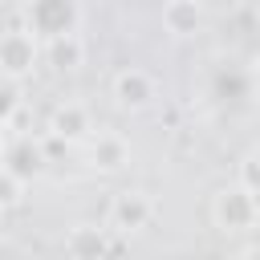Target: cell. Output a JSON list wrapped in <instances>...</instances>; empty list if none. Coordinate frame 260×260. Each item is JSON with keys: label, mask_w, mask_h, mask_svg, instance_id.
<instances>
[{"label": "cell", "mask_w": 260, "mask_h": 260, "mask_svg": "<svg viewBox=\"0 0 260 260\" xmlns=\"http://www.w3.org/2000/svg\"><path fill=\"white\" fill-rule=\"evenodd\" d=\"M150 219H154V199H150L146 191H122V195H114V203H110V223H114L118 232H142Z\"/></svg>", "instance_id": "6"}, {"label": "cell", "mask_w": 260, "mask_h": 260, "mask_svg": "<svg viewBox=\"0 0 260 260\" xmlns=\"http://www.w3.org/2000/svg\"><path fill=\"white\" fill-rule=\"evenodd\" d=\"M248 69H252V85H256V98H260V61H256V65H248Z\"/></svg>", "instance_id": "16"}, {"label": "cell", "mask_w": 260, "mask_h": 260, "mask_svg": "<svg viewBox=\"0 0 260 260\" xmlns=\"http://www.w3.org/2000/svg\"><path fill=\"white\" fill-rule=\"evenodd\" d=\"M244 260H260V248H252V252H248V256H244Z\"/></svg>", "instance_id": "17"}, {"label": "cell", "mask_w": 260, "mask_h": 260, "mask_svg": "<svg viewBox=\"0 0 260 260\" xmlns=\"http://www.w3.org/2000/svg\"><path fill=\"white\" fill-rule=\"evenodd\" d=\"M93 130V122H89V110L81 106V102H61L57 110H53V118H49V134H57V138H65V142H77V138H85Z\"/></svg>", "instance_id": "8"}, {"label": "cell", "mask_w": 260, "mask_h": 260, "mask_svg": "<svg viewBox=\"0 0 260 260\" xmlns=\"http://www.w3.org/2000/svg\"><path fill=\"white\" fill-rule=\"evenodd\" d=\"M12 179H20V183H28L32 175H41V167H45V154H41V142H32V138H16L8 150H4V162H0Z\"/></svg>", "instance_id": "7"}, {"label": "cell", "mask_w": 260, "mask_h": 260, "mask_svg": "<svg viewBox=\"0 0 260 260\" xmlns=\"http://www.w3.org/2000/svg\"><path fill=\"white\" fill-rule=\"evenodd\" d=\"M24 16V32H32L37 41H61V37H77L81 28V4L73 0H37V4H24L20 8Z\"/></svg>", "instance_id": "1"}, {"label": "cell", "mask_w": 260, "mask_h": 260, "mask_svg": "<svg viewBox=\"0 0 260 260\" xmlns=\"http://www.w3.org/2000/svg\"><path fill=\"white\" fill-rule=\"evenodd\" d=\"M207 98L215 106H223V110H244L256 98L252 69L244 61H215L211 73H207Z\"/></svg>", "instance_id": "2"}, {"label": "cell", "mask_w": 260, "mask_h": 260, "mask_svg": "<svg viewBox=\"0 0 260 260\" xmlns=\"http://www.w3.org/2000/svg\"><path fill=\"white\" fill-rule=\"evenodd\" d=\"M20 191H24V183H20V179H12V175L0 167V207H12V203L20 199Z\"/></svg>", "instance_id": "15"}, {"label": "cell", "mask_w": 260, "mask_h": 260, "mask_svg": "<svg viewBox=\"0 0 260 260\" xmlns=\"http://www.w3.org/2000/svg\"><path fill=\"white\" fill-rule=\"evenodd\" d=\"M89 162L98 171H122L130 162V146L122 134H110V130H98L89 138Z\"/></svg>", "instance_id": "9"}, {"label": "cell", "mask_w": 260, "mask_h": 260, "mask_svg": "<svg viewBox=\"0 0 260 260\" xmlns=\"http://www.w3.org/2000/svg\"><path fill=\"white\" fill-rule=\"evenodd\" d=\"M16 110H20V89H16V81L0 77V126H8Z\"/></svg>", "instance_id": "13"}, {"label": "cell", "mask_w": 260, "mask_h": 260, "mask_svg": "<svg viewBox=\"0 0 260 260\" xmlns=\"http://www.w3.org/2000/svg\"><path fill=\"white\" fill-rule=\"evenodd\" d=\"M0 215H4V207H0Z\"/></svg>", "instance_id": "18"}, {"label": "cell", "mask_w": 260, "mask_h": 260, "mask_svg": "<svg viewBox=\"0 0 260 260\" xmlns=\"http://www.w3.org/2000/svg\"><path fill=\"white\" fill-rule=\"evenodd\" d=\"M240 187L252 191V195H260V154H248L240 162Z\"/></svg>", "instance_id": "14"}, {"label": "cell", "mask_w": 260, "mask_h": 260, "mask_svg": "<svg viewBox=\"0 0 260 260\" xmlns=\"http://www.w3.org/2000/svg\"><path fill=\"white\" fill-rule=\"evenodd\" d=\"M203 24V8L199 4H187V0H175V4H162V28L175 32V37H187Z\"/></svg>", "instance_id": "11"}, {"label": "cell", "mask_w": 260, "mask_h": 260, "mask_svg": "<svg viewBox=\"0 0 260 260\" xmlns=\"http://www.w3.org/2000/svg\"><path fill=\"white\" fill-rule=\"evenodd\" d=\"M211 219L215 228L223 232H252L256 219H260V199L252 191H244L240 183L236 187H223L215 199H211Z\"/></svg>", "instance_id": "3"}, {"label": "cell", "mask_w": 260, "mask_h": 260, "mask_svg": "<svg viewBox=\"0 0 260 260\" xmlns=\"http://www.w3.org/2000/svg\"><path fill=\"white\" fill-rule=\"evenodd\" d=\"M110 89H114V102H118L122 110H146V106L158 98V85H154V77H150L146 69H138V65H126V69H118Z\"/></svg>", "instance_id": "5"}, {"label": "cell", "mask_w": 260, "mask_h": 260, "mask_svg": "<svg viewBox=\"0 0 260 260\" xmlns=\"http://www.w3.org/2000/svg\"><path fill=\"white\" fill-rule=\"evenodd\" d=\"M69 260H106L110 256V236L93 223H81L69 232Z\"/></svg>", "instance_id": "10"}, {"label": "cell", "mask_w": 260, "mask_h": 260, "mask_svg": "<svg viewBox=\"0 0 260 260\" xmlns=\"http://www.w3.org/2000/svg\"><path fill=\"white\" fill-rule=\"evenodd\" d=\"M41 61V41L24 28H8L0 32V77L4 81H20L37 69Z\"/></svg>", "instance_id": "4"}, {"label": "cell", "mask_w": 260, "mask_h": 260, "mask_svg": "<svg viewBox=\"0 0 260 260\" xmlns=\"http://www.w3.org/2000/svg\"><path fill=\"white\" fill-rule=\"evenodd\" d=\"M41 57H45L53 69L69 73V69H77V65L85 61V45H81V37H61V41H49V45L41 49Z\"/></svg>", "instance_id": "12"}]
</instances>
